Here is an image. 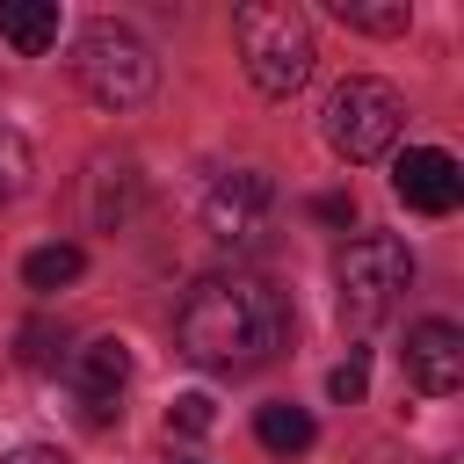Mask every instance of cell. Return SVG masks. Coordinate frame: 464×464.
<instances>
[{
	"label": "cell",
	"mask_w": 464,
	"mask_h": 464,
	"mask_svg": "<svg viewBox=\"0 0 464 464\" xmlns=\"http://www.w3.org/2000/svg\"><path fill=\"white\" fill-rule=\"evenodd\" d=\"M399 116H406V102H399L392 80H370V72H362V80H341V87L326 94V145H334L348 167H362V160L392 152Z\"/></svg>",
	"instance_id": "obj_5"
},
{
	"label": "cell",
	"mask_w": 464,
	"mask_h": 464,
	"mask_svg": "<svg viewBox=\"0 0 464 464\" xmlns=\"http://www.w3.org/2000/svg\"><path fill=\"white\" fill-rule=\"evenodd\" d=\"M312 218H319V225H355V196L326 188V196H312Z\"/></svg>",
	"instance_id": "obj_18"
},
{
	"label": "cell",
	"mask_w": 464,
	"mask_h": 464,
	"mask_svg": "<svg viewBox=\"0 0 464 464\" xmlns=\"http://www.w3.org/2000/svg\"><path fill=\"white\" fill-rule=\"evenodd\" d=\"M80 268H87V254H80L72 239H51V246H36V254L22 261V283H29V290H65V283H80Z\"/></svg>",
	"instance_id": "obj_11"
},
{
	"label": "cell",
	"mask_w": 464,
	"mask_h": 464,
	"mask_svg": "<svg viewBox=\"0 0 464 464\" xmlns=\"http://www.w3.org/2000/svg\"><path fill=\"white\" fill-rule=\"evenodd\" d=\"M72 72H80V87H87L102 109H138V102L152 94V80H160L145 36L123 29V22H87L80 44H72Z\"/></svg>",
	"instance_id": "obj_4"
},
{
	"label": "cell",
	"mask_w": 464,
	"mask_h": 464,
	"mask_svg": "<svg viewBox=\"0 0 464 464\" xmlns=\"http://www.w3.org/2000/svg\"><path fill=\"white\" fill-rule=\"evenodd\" d=\"M167 420H174L181 435H203V428L218 420V399H210V392H181V399L167 406Z\"/></svg>",
	"instance_id": "obj_16"
},
{
	"label": "cell",
	"mask_w": 464,
	"mask_h": 464,
	"mask_svg": "<svg viewBox=\"0 0 464 464\" xmlns=\"http://www.w3.org/2000/svg\"><path fill=\"white\" fill-rule=\"evenodd\" d=\"M0 36L36 58V51L58 44V7H51V0H0Z\"/></svg>",
	"instance_id": "obj_10"
},
{
	"label": "cell",
	"mask_w": 464,
	"mask_h": 464,
	"mask_svg": "<svg viewBox=\"0 0 464 464\" xmlns=\"http://www.w3.org/2000/svg\"><path fill=\"white\" fill-rule=\"evenodd\" d=\"M392 196H399L406 210H420V218H450V210L464 203V167H457L442 145H413V152H399V167H392Z\"/></svg>",
	"instance_id": "obj_8"
},
{
	"label": "cell",
	"mask_w": 464,
	"mask_h": 464,
	"mask_svg": "<svg viewBox=\"0 0 464 464\" xmlns=\"http://www.w3.org/2000/svg\"><path fill=\"white\" fill-rule=\"evenodd\" d=\"M72 399H80V420L87 428H109L123 406V384H130V348L116 341V334H102V341H87V348H72Z\"/></svg>",
	"instance_id": "obj_7"
},
{
	"label": "cell",
	"mask_w": 464,
	"mask_h": 464,
	"mask_svg": "<svg viewBox=\"0 0 464 464\" xmlns=\"http://www.w3.org/2000/svg\"><path fill=\"white\" fill-rule=\"evenodd\" d=\"M326 392H334V399H341V406H355V399H362V392H370V355H362V348H355V355H348V362H334V377H326Z\"/></svg>",
	"instance_id": "obj_15"
},
{
	"label": "cell",
	"mask_w": 464,
	"mask_h": 464,
	"mask_svg": "<svg viewBox=\"0 0 464 464\" xmlns=\"http://www.w3.org/2000/svg\"><path fill=\"white\" fill-rule=\"evenodd\" d=\"M334 22H348V29H362V36H406L413 7H406V0H334Z\"/></svg>",
	"instance_id": "obj_14"
},
{
	"label": "cell",
	"mask_w": 464,
	"mask_h": 464,
	"mask_svg": "<svg viewBox=\"0 0 464 464\" xmlns=\"http://www.w3.org/2000/svg\"><path fill=\"white\" fill-rule=\"evenodd\" d=\"M406 384L428 392V399H450L464 392V334L450 319H420L406 334Z\"/></svg>",
	"instance_id": "obj_9"
},
{
	"label": "cell",
	"mask_w": 464,
	"mask_h": 464,
	"mask_svg": "<svg viewBox=\"0 0 464 464\" xmlns=\"http://www.w3.org/2000/svg\"><path fill=\"white\" fill-rule=\"evenodd\" d=\"M232 36H239V58H246V80L268 102H283V94H297L312 80L319 51H312L304 7H290V0H239L232 7Z\"/></svg>",
	"instance_id": "obj_2"
},
{
	"label": "cell",
	"mask_w": 464,
	"mask_h": 464,
	"mask_svg": "<svg viewBox=\"0 0 464 464\" xmlns=\"http://www.w3.org/2000/svg\"><path fill=\"white\" fill-rule=\"evenodd\" d=\"M51 348H58V334H51L44 319H29V326H22V362H29V370H44V362H51Z\"/></svg>",
	"instance_id": "obj_17"
},
{
	"label": "cell",
	"mask_w": 464,
	"mask_h": 464,
	"mask_svg": "<svg viewBox=\"0 0 464 464\" xmlns=\"http://www.w3.org/2000/svg\"><path fill=\"white\" fill-rule=\"evenodd\" d=\"M7 464H65V457H58V450H44V442H29V450H14Z\"/></svg>",
	"instance_id": "obj_19"
},
{
	"label": "cell",
	"mask_w": 464,
	"mask_h": 464,
	"mask_svg": "<svg viewBox=\"0 0 464 464\" xmlns=\"http://www.w3.org/2000/svg\"><path fill=\"white\" fill-rule=\"evenodd\" d=\"M254 435H261L276 457H297V450H312V435H319V428H312V413H304V406H261V413H254Z\"/></svg>",
	"instance_id": "obj_12"
},
{
	"label": "cell",
	"mask_w": 464,
	"mask_h": 464,
	"mask_svg": "<svg viewBox=\"0 0 464 464\" xmlns=\"http://www.w3.org/2000/svg\"><path fill=\"white\" fill-rule=\"evenodd\" d=\"M29 174H36V145L22 123H0V210L29 196Z\"/></svg>",
	"instance_id": "obj_13"
},
{
	"label": "cell",
	"mask_w": 464,
	"mask_h": 464,
	"mask_svg": "<svg viewBox=\"0 0 464 464\" xmlns=\"http://www.w3.org/2000/svg\"><path fill=\"white\" fill-rule=\"evenodd\" d=\"M268 210H276V181L254 174V167L218 174L210 196H203V225H210V239H225V246L261 239V232H268Z\"/></svg>",
	"instance_id": "obj_6"
},
{
	"label": "cell",
	"mask_w": 464,
	"mask_h": 464,
	"mask_svg": "<svg viewBox=\"0 0 464 464\" xmlns=\"http://www.w3.org/2000/svg\"><path fill=\"white\" fill-rule=\"evenodd\" d=\"M413 283V254L399 246V239H384V232H362V239H348L341 246V261H334V304H341V326H377L392 304H399V290Z\"/></svg>",
	"instance_id": "obj_3"
},
{
	"label": "cell",
	"mask_w": 464,
	"mask_h": 464,
	"mask_svg": "<svg viewBox=\"0 0 464 464\" xmlns=\"http://www.w3.org/2000/svg\"><path fill=\"white\" fill-rule=\"evenodd\" d=\"M174 341H181L188 362L246 377V370H261L290 348V304L268 276H246V268L203 276L174 312Z\"/></svg>",
	"instance_id": "obj_1"
}]
</instances>
